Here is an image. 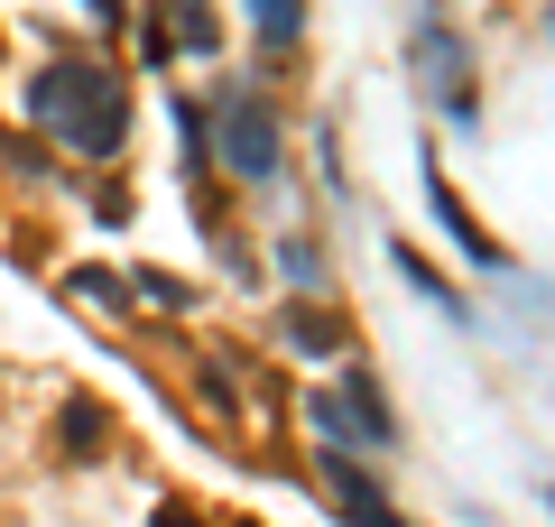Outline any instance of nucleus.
I'll return each instance as SVG.
<instances>
[{"label": "nucleus", "instance_id": "obj_1", "mask_svg": "<svg viewBox=\"0 0 555 527\" xmlns=\"http://www.w3.org/2000/svg\"><path fill=\"white\" fill-rule=\"evenodd\" d=\"M28 120L56 130V139H75L83 157H120V130H130L120 83L93 75V65H47V75L28 83Z\"/></svg>", "mask_w": 555, "mask_h": 527}, {"label": "nucleus", "instance_id": "obj_2", "mask_svg": "<svg viewBox=\"0 0 555 527\" xmlns=\"http://www.w3.org/2000/svg\"><path fill=\"white\" fill-rule=\"evenodd\" d=\"M408 75L426 83V102H436L444 120H481V102H473V56H463V28L444 20V10H416V20H408Z\"/></svg>", "mask_w": 555, "mask_h": 527}, {"label": "nucleus", "instance_id": "obj_3", "mask_svg": "<svg viewBox=\"0 0 555 527\" xmlns=\"http://www.w3.org/2000/svg\"><path fill=\"white\" fill-rule=\"evenodd\" d=\"M222 167H232V176H278V120H269V102H250V93L222 102Z\"/></svg>", "mask_w": 555, "mask_h": 527}, {"label": "nucleus", "instance_id": "obj_4", "mask_svg": "<svg viewBox=\"0 0 555 527\" xmlns=\"http://www.w3.org/2000/svg\"><path fill=\"white\" fill-rule=\"evenodd\" d=\"M426 204H436V222H444V232H454V250H463V259H481V269H500V241L481 232L473 214H463V195H454V185H444L436 167H426Z\"/></svg>", "mask_w": 555, "mask_h": 527}, {"label": "nucleus", "instance_id": "obj_5", "mask_svg": "<svg viewBox=\"0 0 555 527\" xmlns=\"http://www.w3.org/2000/svg\"><path fill=\"white\" fill-rule=\"evenodd\" d=\"M167 47L214 56V10H204V0H167Z\"/></svg>", "mask_w": 555, "mask_h": 527}, {"label": "nucleus", "instance_id": "obj_6", "mask_svg": "<svg viewBox=\"0 0 555 527\" xmlns=\"http://www.w3.org/2000/svg\"><path fill=\"white\" fill-rule=\"evenodd\" d=\"M241 10H250L259 47H297V28H306V0H241Z\"/></svg>", "mask_w": 555, "mask_h": 527}, {"label": "nucleus", "instance_id": "obj_7", "mask_svg": "<svg viewBox=\"0 0 555 527\" xmlns=\"http://www.w3.org/2000/svg\"><path fill=\"white\" fill-rule=\"evenodd\" d=\"M287 343H306V351H334V343H343V324H324V314H287Z\"/></svg>", "mask_w": 555, "mask_h": 527}, {"label": "nucleus", "instance_id": "obj_8", "mask_svg": "<svg viewBox=\"0 0 555 527\" xmlns=\"http://www.w3.org/2000/svg\"><path fill=\"white\" fill-rule=\"evenodd\" d=\"M158 527H204V518H195L185 500H167V509H158Z\"/></svg>", "mask_w": 555, "mask_h": 527}, {"label": "nucleus", "instance_id": "obj_9", "mask_svg": "<svg viewBox=\"0 0 555 527\" xmlns=\"http://www.w3.org/2000/svg\"><path fill=\"white\" fill-rule=\"evenodd\" d=\"M83 10H93V20H120V0H83Z\"/></svg>", "mask_w": 555, "mask_h": 527}]
</instances>
